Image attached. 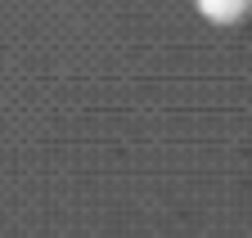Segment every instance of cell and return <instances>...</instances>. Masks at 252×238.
<instances>
[{
  "label": "cell",
  "mask_w": 252,
  "mask_h": 238,
  "mask_svg": "<svg viewBox=\"0 0 252 238\" xmlns=\"http://www.w3.org/2000/svg\"><path fill=\"white\" fill-rule=\"evenodd\" d=\"M198 9L212 23H234V18H243L252 9V0H198Z\"/></svg>",
  "instance_id": "obj_1"
}]
</instances>
